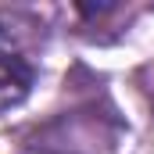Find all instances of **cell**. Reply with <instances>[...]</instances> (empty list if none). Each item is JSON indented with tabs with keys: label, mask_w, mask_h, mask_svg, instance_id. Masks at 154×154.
Returning a JSON list of instances; mask_svg holds the SVG:
<instances>
[{
	"label": "cell",
	"mask_w": 154,
	"mask_h": 154,
	"mask_svg": "<svg viewBox=\"0 0 154 154\" xmlns=\"http://www.w3.org/2000/svg\"><path fill=\"white\" fill-rule=\"evenodd\" d=\"M25 29H32V22L0 11V115L18 108L36 86V61Z\"/></svg>",
	"instance_id": "1"
},
{
	"label": "cell",
	"mask_w": 154,
	"mask_h": 154,
	"mask_svg": "<svg viewBox=\"0 0 154 154\" xmlns=\"http://www.w3.org/2000/svg\"><path fill=\"white\" fill-rule=\"evenodd\" d=\"M22 154H54V151H39V147H29V151H22Z\"/></svg>",
	"instance_id": "2"
}]
</instances>
